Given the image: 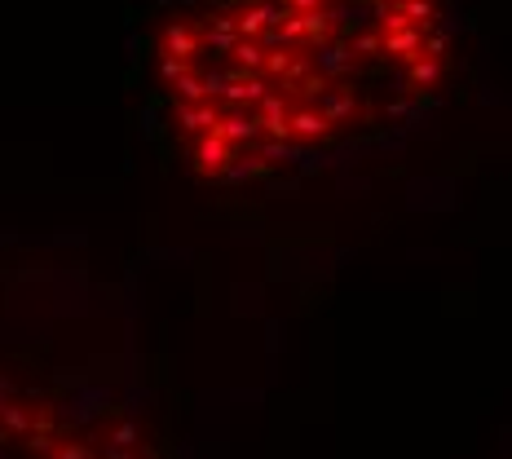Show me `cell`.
<instances>
[{
  "mask_svg": "<svg viewBox=\"0 0 512 459\" xmlns=\"http://www.w3.org/2000/svg\"><path fill=\"white\" fill-rule=\"evenodd\" d=\"M190 168L261 181L415 115L451 76L442 0H195L155 40Z\"/></svg>",
  "mask_w": 512,
  "mask_h": 459,
  "instance_id": "6da1fadb",
  "label": "cell"
},
{
  "mask_svg": "<svg viewBox=\"0 0 512 459\" xmlns=\"http://www.w3.org/2000/svg\"><path fill=\"white\" fill-rule=\"evenodd\" d=\"M0 459H155L120 415L0 376Z\"/></svg>",
  "mask_w": 512,
  "mask_h": 459,
  "instance_id": "7a4b0ae2",
  "label": "cell"
}]
</instances>
